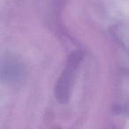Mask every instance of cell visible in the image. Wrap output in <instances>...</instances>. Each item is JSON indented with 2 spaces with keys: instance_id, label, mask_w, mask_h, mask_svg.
Wrapping results in <instances>:
<instances>
[{
  "instance_id": "obj_1",
  "label": "cell",
  "mask_w": 129,
  "mask_h": 129,
  "mask_svg": "<svg viewBox=\"0 0 129 129\" xmlns=\"http://www.w3.org/2000/svg\"><path fill=\"white\" fill-rule=\"evenodd\" d=\"M81 58H82V54L81 51H74V53L71 54L67 61V67L57 81L56 85L55 95L57 100L60 101L61 103H66L69 98L73 77Z\"/></svg>"
}]
</instances>
